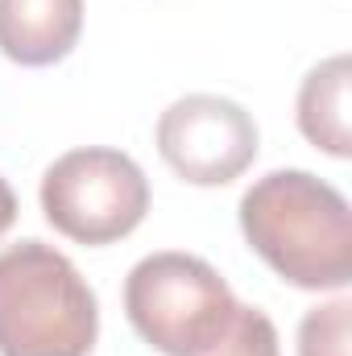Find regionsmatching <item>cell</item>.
I'll use <instances>...</instances> for the list:
<instances>
[{
    "label": "cell",
    "instance_id": "5b68a950",
    "mask_svg": "<svg viewBox=\"0 0 352 356\" xmlns=\"http://www.w3.org/2000/svg\"><path fill=\"white\" fill-rule=\"evenodd\" d=\"M257 120L228 95L195 91L158 116V154L191 186H224L257 158Z\"/></svg>",
    "mask_w": 352,
    "mask_h": 356
},
{
    "label": "cell",
    "instance_id": "8992f818",
    "mask_svg": "<svg viewBox=\"0 0 352 356\" xmlns=\"http://www.w3.org/2000/svg\"><path fill=\"white\" fill-rule=\"evenodd\" d=\"M83 33V0H0V54L17 67L63 63Z\"/></svg>",
    "mask_w": 352,
    "mask_h": 356
},
{
    "label": "cell",
    "instance_id": "30bf717a",
    "mask_svg": "<svg viewBox=\"0 0 352 356\" xmlns=\"http://www.w3.org/2000/svg\"><path fill=\"white\" fill-rule=\"evenodd\" d=\"M13 220H17V195H13V186L0 178V236L13 228Z\"/></svg>",
    "mask_w": 352,
    "mask_h": 356
},
{
    "label": "cell",
    "instance_id": "7a4b0ae2",
    "mask_svg": "<svg viewBox=\"0 0 352 356\" xmlns=\"http://www.w3.org/2000/svg\"><path fill=\"white\" fill-rule=\"evenodd\" d=\"M99 302L67 253L21 241L0 253V356H91Z\"/></svg>",
    "mask_w": 352,
    "mask_h": 356
},
{
    "label": "cell",
    "instance_id": "52a82bcc",
    "mask_svg": "<svg viewBox=\"0 0 352 356\" xmlns=\"http://www.w3.org/2000/svg\"><path fill=\"white\" fill-rule=\"evenodd\" d=\"M294 120L298 133L323 149L328 158H349L352 154V129H349V54H332L319 67L307 71L294 99Z\"/></svg>",
    "mask_w": 352,
    "mask_h": 356
},
{
    "label": "cell",
    "instance_id": "9c48e42d",
    "mask_svg": "<svg viewBox=\"0 0 352 356\" xmlns=\"http://www.w3.org/2000/svg\"><path fill=\"white\" fill-rule=\"evenodd\" d=\"M349 298L311 307L298 323V356H349Z\"/></svg>",
    "mask_w": 352,
    "mask_h": 356
},
{
    "label": "cell",
    "instance_id": "3957f363",
    "mask_svg": "<svg viewBox=\"0 0 352 356\" xmlns=\"http://www.w3.org/2000/svg\"><path fill=\"white\" fill-rule=\"evenodd\" d=\"M237 311L232 286L195 253H150L125 277V315L162 356H195Z\"/></svg>",
    "mask_w": 352,
    "mask_h": 356
},
{
    "label": "cell",
    "instance_id": "6da1fadb",
    "mask_svg": "<svg viewBox=\"0 0 352 356\" xmlns=\"http://www.w3.org/2000/svg\"><path fill=\"white\" fill-rule=\"evenodd\" d=\"M241 232L282 282L344 290L352 282L349 199L311 170H269L241 195Z\"/></svg>",
    "mask_w": 352,
    "mask_h": 356
},
{
    "label": "cell",
    "instance_id": "277c9868",
    "mask_svg": "<svg viewBox=\"0 0 352 356\" xmlns=\"http://www.w3.org/2000/svg\"><path fill=\"white\" fill-rule=\"evenodd\" d=\"M38 195L46 224L75 245L125 241L150 211V178L129 154L108 145L63 154L42 175Z\"/></svg>",
    "mask_w": 352,
    "mask_h": 356
},
{
    "label": "cell",
    "instance_id": "ba28073f",
    "mask_svg": "<svg viewBox=\"0 0 352 356\" xmlns=\"http://www.w3.org/2000/svg\"><path fill=\"white\" fill-rule=\"evenodd\" d=\"M195 356H282L278 327H273V319L265 315L262 307L237 302V311L224 323V332L207 348H199Z\"/></svg>",
    "mask_w": 352,
    "mask_h": 356
}]
</instances>
